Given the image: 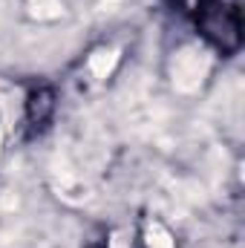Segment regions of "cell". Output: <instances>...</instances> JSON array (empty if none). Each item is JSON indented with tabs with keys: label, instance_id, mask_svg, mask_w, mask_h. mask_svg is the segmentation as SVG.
Here are the masks:
<instances>
[{
	"label": "cell",
	"instance_id": "3957f363",
	"mask_svg": "<svg viewBox=\"0 0 245 248\" xmlns=\"http://www.w3.org/2000/svg\"><path fill=\"white\" fill-rule=\"evenodd\" d=\"M144 237H147V248H173V237L162 222H150Z\"/></svg>",
	"mask_w": 245,
	"mask_h": 248
},
{
	"label": "cell",
	"instance_id": "277c9868",
	"mask_svg": "<svg viewBox=\"0 0 245 248\" xmlns=\"http://www.w3.org/2000/svg\"><path fill=\"white\" fill-rule=\"evenodd\" d=\"M61 12H63L61 0H32V17H38V20L61 17Z\"/></svg>",
	"mask_w": 245,
	"mask_h": 248
},
{
	"label": "cell",
	"instance_id": "7a4b0ae2",
	"mask_svg": "<svg viewBox=\"0 0 245 248\" xmlns=\"http://www.w3.org/2000/svg\"><path fill=\"white\" fill-rule=\"evenodd\" d=\"M119 63V49H98L90 55V72L95 78H107Z\"/></svg>",
	"mask_w": 245,
	"mask_h": 248
},
{
	"label": "cell",
	"instance_id": "5b68a950",
	"mask_svg": "<svg viewBox=\"0 0 245 248\" xmlns=\"http://www.w3.org/2000/svg\"><path fill=\"white\" fill-rule=\"evenodd\" d=\"M110 248H130V243H127V237H124L122 231H116L113 240H110Z\"/></svg>",
	"mask_w": 245,
	"mask_h": 248
},
{
	"label": "cell",
	"instance_id": "8992f818",
	"mask_svg": "<svg viewBox=\"0 0 245 248\" xmlns=\"http://www.w3.org/2000/svg\"><path fill=\"white\" fill-rule=\"evenodd\" d=\"M0 144H3V130H0Z\"/></svg>",
	"mask_w": 245,
	"mask_h": 248
},
{
	"label": "cell",
	"instance_id": "6da1fadb",
	"mask_svg": "<svg viewBox=\"0 0 245 248\" xmlns=\"http://www.w3.org/2000/svg\"><path fill=\"white\" fill-rule=\"evenodd\" d=\"M211 72V55L205 46L199 44H190V46H182L173 58H170V81L176 87V93H196L205 78Z\"/></svg>",
	"mask_w": 245,
	"mask_h": 248
}]
</instances>
